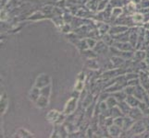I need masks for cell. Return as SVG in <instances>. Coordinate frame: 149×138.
Here are the masks:
<instances>
[{
  "label": "cell",
  "instance_id": "cell-3",
  "mask_svg": "<svg viewBox=\"0 0 149 138\" xmlns=\"http://www.w3.org/2000/svg\"><path fill=\"white\" fill-rule=\"evenodd\" d=\"M58 117H59V113L56 111H51L47 114V119L50 122H56V120H58Z\"/></svg>",
  "mask_w": 149,
  "mask_h": 138
},
{
  "label": "cell",
  "instance_id": "cell-1",
  "mask_svg": "<svg viewBox=\"0 0 149 138\" xmlns=\"http://www.w3.org/2000/svg\"><path fill=\"white\" fill-rule=\"evenodd\" d=\"M75 108H76V100L72 98V99H70L68 102H67V105L65 107L64 112L66 114L71 113V112H73Z\"/></svg>",
  "mask_w": 149,
  "mask_h": 138
},
{
  "label": "cell",
  "instance_id": "cell-2",
  "mask_svg": "<svg viewBox=\"0 0 149 138\" xmlns=\"http://www.w3.org/2000/svg\"><path fill=\"white\" fill-rule=\"evenodd\" d=\"M36 103L39 108H45V107H47L48 104V98L47 97V98H45V97H41V98L37 100Z\"/></svg>",
  "mask_w": 149,
  "mask_h": 138
},
{
  "label": "cell",
  "instance_id": "cell-5",
  "mask_svg": "<svg viewBox=\"0 0 149 138\" xmlns=\"http://www.w3.org/2000/svg\"><path fill=\"white\" fill-rule=\"evenodd\" d=\"M75 89H76V90L81 91V89H84V83L81 82V81H79V82H77L76 85H75Z\"/></svg>",
  "mask_w": 149,
  "mask_h": 138
},
{
  "label": "cell",
  "instance_id": "cell-4",
  "mask_svg": "<svg viewBox=\"0 0 149 138\" xmlns=\"http://www.w3.org/2000/svg\"><path fill=\"white\" fill-rule=\"evenodd\" d=\"M38 97H39V90L37 89H33L30 92V99L32 100L36 101L38 100Z\"/></svg>",
  "mask_w": 149,
  "mask_h": 138
},
{
  "label": "cell",
  "instance_id": "cell-6",
  "mask_svg": "<svg viewBox=\"0 0 149 138\" xmlns=\"http://www.w3.org/2000/svg\"><path fill=\"white\" fill-rule=\"evenodd\" d=\"M137 17H141V18H140V19H141V20H143V16H142V15L137 14ZM134 20H135V21H138V20H139V18H135V16H134Z\"/></svg>",
  "mask_w": 149,
  "mask_h": 138
}]
</instances>
